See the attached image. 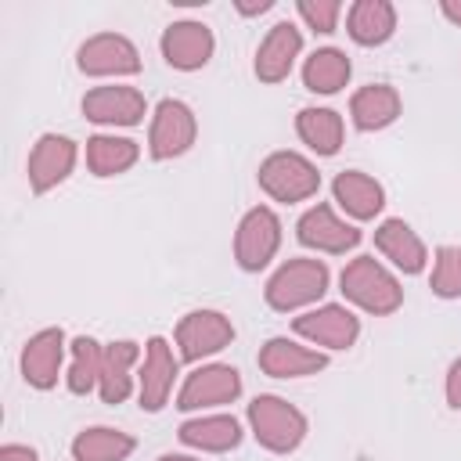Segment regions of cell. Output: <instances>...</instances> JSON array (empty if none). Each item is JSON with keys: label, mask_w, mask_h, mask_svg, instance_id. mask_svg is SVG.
<instances>
[{"label": "cell", "mask_w": 461, "mask_h": 461, "mask_svg": "<svg viewBox=\"0 0 461 461\" xmlns=\"http://www.w3.org/2000/svg\"><path fill=\"white\" fill-rule=\"evenodd\" d=\"M198 140V119L191 112L187 101L180 97H162L151 108V122H148V155L155 162H169L180 158L194 148Z\"/></svg>", "instance_id": "5"}, {"label": "cell", "mask_w": 461, "mask_h": 461, "mask_svg": "<svg viewBox=\"0 0 461 461\" xmlns=\"http://www.w3.org/2000/svg\"><path fill=\"white\" fill-rule=\"evenodd\" d=\"M180 443L198 454H227L241 443V421L234 414H194L176 429Z\"/></svg>", "instance_id": "23"}, {"label": "cell", "mask_w": 461, "mask_h": 461, "mask_svg": "<svg viewBox=\"0 0 461 461\" xmlns=\"http://www.w3.org/2000/svg\"><path fill=\"white\" fill-rule=\"evenodd\" d=\"M101 357H104V346L94 335H76L68 342V367H65L68 393L86 396V393L97 389V382H101Z\"/></svg>", "instance_id": "29"}, {"label": "cell", "mask_w": 461, "mask_h": 461, "mask_svg": "<svg viewBox=\"0 0 461 461\" xmlns=\"http://www.w3.org/2000/svg\"><path fill=\"white\" fill-rule=\"evenodd\" d=\"M137 450V439L112 425H90L72 439V461H126Z\"/></svg>", "instance_id": "28"}, {"label": "cell", "mask_w": 461, "mask_h": 461, "mask_svg": "<svg viewBox=\"0 0 461 461\" xmlns=\"http://www.w3.org/2000/svg\"><path fill=\"white\" fill-rule=\"evenodd\" d=\"M375 249H378L382 259H389V263H393L400 274H407V277L421 274L425 263H429L425 241H421L418 230H414L407 220H400V216H389V220H382V223L375 227Z\"/></svg>", "instance_id": "19"}, {"label": "cell", "mask_w": 461, "mask_h": 461, "mask_svg": "<svg viewBox=\"0 0 461 461\" xmlns=\"http://www.w3.org/2000/svg\"><path fill=\"white\" fill-rule=\"evenodd\" d=\"M79 158V144L65 133H40L36 144L29 148L25 158V176H29V191L32 194H47L58 184H65L76 169Z\"/></svg>", "instance_id": "12"}, {"label": "cell", "mask_w": 461, "mask_h": 461, "mask_svg": "<svg viewBox=\"0 0 461 461\" xmlns=\"http://www.w3.org/2000/svg\"><path fill=\"white\" fill-rule=\"evenodd\" d=\"M144 360V349L133 339H119V342H104V357H101V382H97V396L104 403H126L137 378L133 367Z\"/></svg>", "instance_id": "20"}, {"label": "cell", "mask_w": 461, "mask_h": 461, "mask_svg": "<svg viewBox=\"0 0 461 461\" xmlns=\"http://www.w3.org/2000/svg\"><path fill=\"white\" fill-rule=\"evenodd\" d=\"M400 112H403V97L389 83H367V86L353 90V97H349V122L360 133H378V130L393 126L400 119Z\"/></svg>", "instance_id": "22"}, {"label": "cell", "mask_w": 461, "mask_h": 461, "mask_svg": "<svg viewBox=\"0 0 461 461\" xmlns=\"http://www.w3.org/2000/svg\"><path fill=\"white\" fill-rule=\"evenodd\" d=\"M249 429H252V439L263 450H270V454H292V450L303 447V439L310 432V421L285 396L259 393L249 403Z\"/></svg>", "instance_id": "3"}, {"label": "cell", "mask_w": 461, "mask_h": 461, "mask_svg": "<svg viewBox=\"0 0 461 461\" xmlns=\"http://www.w3.org/2000/svg\"><path fill=\"white\" fill-rule=\"evenodd\" d=\"M241 396V371L230 364H198L176 393V407L180 411H212V407H227Z\"/></svg>", "instance_id": "11"}, {"label": "cell", "mask_w": 461, "mask_h": 461, "mask_svg": "<svg viewBox=\"0 0 461 461\" xmlns=\"http://www.w3.org/2000/svg\"><path fill=\"white\" fill-rule=\"evenodd\" d=\"M256 180H259V191L274 202H306L321 191V173L317 166L299 155V151H270L259 169H256Z\"/></svg>", "instance_id": "4"}, {"label": "cell", "mask_w": 461, "mask_h": 461, "mask_svg": "<svg viewBox=\"0 0 461 461\" xmlns=\"http://www.w3.org/2000/svg\"><path fill=\"white\" fill-rule=\"evenodd\" d=\"M234 7H238V14L256 18V14H267L274 7V0H234Z\"/></svg>", "instance_id": "34"}, {"label": "cell", "mask_w": 461, "mask_h": 461, "mask_svg": "<svg viewBox=\"0 0 461 461\" xmlns=\"http://www.w3.org/2000/svg\"><path fill=\"white\" fill-rule=\"evenodd\" d=\"M83 115L94 126H140L148 115V101L137 86L126 83H104V86H90L79 101Z\"/></svg>", "instance_id": "14"}, {"label": "cell", "mask_w": 461, "mask_h": 461, "mask_svg": "<svg viewBox=\"0 0 461 461\" xmlns=\"http://www.w3.org/2000/svg\"><path fill=\"white\" fill-rule=\"evenodd\" d=\"M76 68L90 79H126L140 72V50L122 32H94L79 43Z\"/></svg>", "instance_id": "7"}, {"label": "cell", "mask_w": 461, "mask_h": 461, "mask_svg": "<svg viewBox=\"0 0 461 461\" xmlns=\"http://www.w3.org/2000/svg\"><path fill=\"white\" fill-rule=\"evenodd\" d=\"M234 342V324L220 310H191L176 321V357L184 364H202Z\"/></svg>", "instance_id": "9"}, {"label": "cell", "mask_w": 461, "mask_h": 461, "mask_svg": "<svg viewBox=\"0 0 461 461\" xmlns=\"http://www.w3.org/2000/svg\"><path fill=\"white\" fill-rule=\"evenodd\" d=\"M140 158V144L133 137H115V133H94L86 137V169L94 176H119L133 169Z\"/></svg>", "instance_id": "27"}, {"label": "cell", "mask_w": 461, "mask_h": 461, "mask_svg": "<svg viewBox=\"0 0 461 461\" xmlns=\"http://www.w3.org/2000/svg\"><path fill=\"white\" fill-rule=\"evenodd\" d=\"M158 50L166 58L169 68L176 72H198L212 61V50H216V36L205 22L198 18H180V22H169L158 36Z\"/></svg>", "instance_id": "13"}, {"label": "cell", "mask_w": 461, "mask_h": 461, "mask_svg": "<svg viewBox=\"0 0 461 461\" xmlns=\"http://www.w3.org/2000/svg\"><path fill=\"white\" fill-rule=\"evenodd\" d=\"M256 364L270 378H310V375H317V371L328 367V353L324 349H313L306 342H295L288 335H274V339H267L259 346Z\"/></svg>", "instance_id": "18"}, {"label": "cell", "mask_w": 461, "mask_h": 461, "mask_svg": "<svg viewBox=\"0 0 461 461\" xmlns=\"http://www.w3.org/2000/svg\"><path fill=\"white\" fill-rule=\"evenodd\" d=\"M349 76H353V61H349L346 50H339V47H317V50L303 61V86H306L310 94L331 97V94L346 90Z\"/></svg>", "instance_id": "26"}, {"label": "cell", "mask_w": 461, "mask_h": 461, "mask_svg": "<svg viewBox=\"0 0 461 461\" xmlns=\"http://www.w3.org/2000/svg\"><path fill=\"white\" fill-rule=\"evenodd\" d=\"M331 285V274H328V263L324 259H313V256H292L285 259L263 285V299L270 310L277 313H295V310H306L313 303L324 299Z\"/></svg>", "instance_id": "2"}, {"label": "cell", "mask_w": 461, "mask_h": 461, "mask_svg": "<svg viewBox=\"0 0 461 461\" xmlns=\"http://www.w3.org/2000/svg\"><path fill=\"white\" fill-rule=\"evenodd\" d=\"M292 331L313 349H349L360 339V317L342 303H321L292 317Z\"/></svg>", "instance_id": "6"}, {"label": "cell", "mask_w": 461, "mask_h": 461, "mask_svg": "<svg viewBox=\"0 0 461 461\" xmlns=\"http://www.w3.org/2000/svg\"><path fill=\"white\" fill-rule=\"evenodd\" d=\"M443 396L450 411H461V357L447 367V382H443Z\"/></svg>", "instance_id": "32"}, {"label": "cell", "mask_w": 461, "mask_h": 461, "mask_svg": "<svg viewBox=\"0 0 461 461\" xmlns=\"http://www.w3.org/2000/svg\"><path fill=\"white\" fill-rule=\"evenodd\" d=\"M281 249V220L270 205H252L234 227V263L245 274H259Z\"/></svg>", "instance_id": "8"}, {"label": "cell", "mask_w": 461, "mask_h": 461, "mask_svg": "<svg viewBox=\"0 0 461 461\" xmlns=\"http://www.w3.org/2000/svg\"><path fill=\"white\" fill-rule=\"evenodd\" d=\"M176 375H180V357L173 353V346L162 335H151L144 342V360L137 367V403H140V411L158 414L173 396Z\"/></svg>", "instance_id": "10"}, {"label": "cell", "mask_w": 461, "mask_h": 461, "mask_svg": "<svg viewBox=\"0 0 461 461\" xmlns=\"http://www.w3.org/2000/svg\"><path fill=\"white\" fill-rule=\"evenodd\" d=\"M155 461H202V457H194V454H158Z\"/></svg>", "instance_id": "36"}, {"label": "cell", "mask_w": 461, "mask_h": 461, "mask_svg": "<svg viewBox=\"0 0 461 461\" xmlns=\"http://www.w3.org/2000/svg\"><path fill=\"white\" fill-rule=\"evenodd\" d=\"M65 357H68V339L61 328H40L36 335L25 339L22 346V357H18V371L25 378V385L47 393L58 385L61 378V367H65Z\"/></svg>", "instance_id": "16"}, {"label": "cell", "mask_w": 461, "mask_h": 461, "mask_svg": "<svg viewBox=\"0 0 461 461\" xmlns=\"http://www.w3.org/2000/svg\"><path fill=\"white\" fill-rule=\"evenodd\" d=\"M295 14L303 18L306 29L321 32V36H331L339 29V14H342V4L339 0H299L295 4Z\"/></svg>", "instance_id": "31"}, {"label": "cell", "mask_w": 461, "mask_h": 461, "mask_svg": "<svg viewBox=\"0 0 461 461\" xmlns=\"http://www.w3.org/2000/svg\"><path fill=\"white\" fill-rule=\"evenodd\" d=\"M439 14L450 25H461V0H439Z\"/></svg>", "instance_id": "35"}, {"label": "cell", "mask_w": 461, "mask_h": 461, "mask_svg": "<svg viewBox=\"0 0 461 461\" xmlns=\"http://www.w3.org/2000/svg\"><path fill=\"white\" fill-rule=\"evenodd\" d=\"M0 461H40V454L25 443H4L0 447Z\"/></svg>", "instance_id": "33"}, {"label": "cell", "mask_w": 461, "mask_h": 461, "mask_svg": "<svg viewBox=\"0 0 461 461\" xmlns=\"http://www.w3.org/2000/svg\"><path fill=\"white\" fill-rule=\"evenodd\" d=\"M303 54V32L295 22H274L267 29V36L259 40L256 47V61H252V72L259 83L274 86V83H285L295 68V58Z\"/></svg>", "instance_id": "17"}, {"label": "cell", "mask_w": 461, "mask_h": 461, "mask_svg": "<svg viewBox=\"0 0 461 461\" xmlns=\"http://www.w3.org/2000/svg\"><path fill=\"white\" fill-rule=\"evenodd\" d=\"M346 32L360 47H382L396 32V7L389 0H357L346 11Z\"/></svg>", "instance_id": "25"}, {"label": "cell", "mask_w": 461, "mask_h": 461, "mask_svg": "<svg viewBox=\"0 0 461 461\" xmlns=\"http://www.w3.org/2000/svg\"><path fill=\"white\" fill-rule=\"evenodd\" d=\"M295 238L303 249H313V252H328V256H346L349 249L360 245V230L342 220L328 202H317L310 205L299 220H295Z\"/></svg>", "instance_id": "15"}, {"label": "cell", "mask_w": 461, "mask_h": 461, "mask_svg": "<svg viewBox=\"0 0 461 461\" xmlns=\"http://www.w3.org/2000/svg\"><path fill=\"white\" fill-rule=\"evenodd\" d=\"M339 292L346 295L349 306L371 317H389L403 306V285L375 256H353L339 274Z\"/></svg>", "instance_id": "1"}, {"label": "cell", "mask_w": 461, "mask_h": 461, "mask_svg": "<svg viewBox=\"0 0 461 461\" xmlns=\"http://www.w3.org/2000/svg\"><path fill=\"white\" fill-rule=\"evenodd\" d=\"M295 133H299V140H303L313 155L331 158V155H339V148H342V140H346V122H342V115H339L335 108L306 104V108H299V115H295Z\"/></svg>", "instance_id": "24"}, {"label": "cell", "mask_w": 461, "mask_h": 461, "mask_svg": "<svg viewBox=\"0 0 461 461\" xmlns=\"http://www.w3.org/2000/svg\"><path fill=\"white\" fill-rule=\"evenodd\" d=\"M429 288L439 299H461V245H439L436 249Z\"/></svg>", "instance_id": "30"}, {"label": "cell", "mask_w": 461, "mask_h": 461, "mask_svg": "<svg viewBox=\"0 0 461 461\" xmlns=\"http://www.w3.org/2000/svg\"><path fill=\"white\" fill-rule=\"evenodd\" d=\"M331 198L335 205L349 216V220H375L382 209H385V187L371 176V173H360V169H342L335 173L331 180Z\"/></svg>", "instance_id": "21"}]
</instances>
